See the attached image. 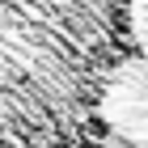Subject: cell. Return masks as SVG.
<instances>
[{
    "label": "cell",
    "instance_id": "1",
    "mask_svg": "<svg viewBox=\"0 0 148 148\" xmlns=\"http://www.w3.org/2000/svg\"><path fill=\"white\" fill-rule=\"evenodd\" d=\"M131 51V0H0V148H93Z\"/></svg>",
    "mask_w": 148,
    "mask_h": 148
}]
</instances>
